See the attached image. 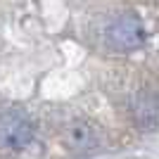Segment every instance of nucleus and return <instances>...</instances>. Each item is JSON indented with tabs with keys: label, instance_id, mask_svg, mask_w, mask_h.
<instances>
[{
	"label": "nucleus",
	"instance_id": "nucleus-2",
	"mask_svg": "<svg viewBox=\"0 0 159 159\" xmlns=\"http://www.w3.org/2000/svg\"><path fill=\"white\" fill-rule=\"evenodd\" d=\"M107 43L109 48L114 50H121V52H126V50H135L145 43V29L140 24V19L135 14H121L116 19L107 26Z\"/></svg>",
	"mask_w": 159,
	"mask_h": 159
},
{
	"label": "nucleus",
	"instance_id": "nucleus-3",
	"mask_svg": "<svg viewBox=\"0 0 159 159\" xmlns=\"http://www.w3.org/2000/svg\"><path fill=\"white\" fill-rule=\"evenodd\" d=\"M133 121L143 128H157L159 126V95H147V98L135 100Z\"/></svg>",
	"mask_w": 159,
	"mask_h": 159
},
{
	"label": "nucleus",
	"instance_id": "nucleus-4",
	"mask_svg": "<svg viewBox=\"0 0 159 159\" xmlns=\"http://www.w3.org/2000/svg\"><path fill=\"white\" fill-rule=\"evenodd\" d=\"M71 140H74V145H79V147H95L98 143H93V140H88V133H86V124H79V126H74L71 131Z\"/></svg>",
	"mask_w": 159,
	"mask_h": 159
},
{
	"label": "nucleus",
	"instance_id": "nucleus-1",
	"mask_svg": "<svg viewBox=\"0 0 159 159\" xmlns=\"http://www.w3.org/2000/svg\"><path fill=\"white\" fill-rule=\"evenodd\" d=\"M33 140V121L24 109L7 107L0 112V147L24 150Z\"/></svg>",
	"mask_w": 159,
	"mask_h": 159
}]
</instances>
